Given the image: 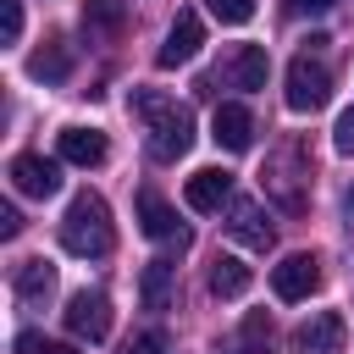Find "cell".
I'll return each mask as SVG.
<instances>
[{
    "instance_id": "obj_1",
    "label": "cell",
    "mask_w": 354,
    "mask_h": 354,
    "mask_svg": "<svg viewBox=\"0 0 354 354\" xmlns=\"http://www.w3.org/2000/svg\"><path fill=\"white\" fill-rule=\"evenodd\" d=\"M133 111L144 116V127H149V155H155L160 166H171V160L188 155V144H194V111H188V105H177V100L160 94V88H133Z\"/></svg>"
},
{
    "instance_id": "obj_2",
    "label": "cell",
    "mask_w": 354,
    "mask_h": 354,
    "mask_svg": "<svg viewBox=\"0 0 354 354\" xmlns=\"http://www.w3.org/2000/svg\"><path fill=\"white\" fill-rule=\"evenodd\" d=\"M111 243H116L111 205L83 188V194L66 205V216H61V249L77 254V260H100V254H111Z\"/></svg>"
},
{
    "instance_id": "obj_3",
    "label": "cell",
    "mask_w": 354,
    "mask_h": 354,
    "mask_svg": "<svg viewBox=\"0 0 354 354\" xmlns=\"http://www.w3.org/2000/svg\"><path fill=\"white\" fill-rule=\"evenodd\" d=\"M266 194H277V205L282 210H304V183H310V155H304V144L299 138H288L271 160H266Z\"/></svg>"
},
{
    "instance_id": "obj_4",
    "label": "cell",
    "mask_w": 354,
    "mask_h": 354,
    "mask_svg": "<svg viewBox=\"0 0 354 354\" xmlns=\"http://www.w3.org/2000/svg\"><path fill=\"white\" fill-rule=\"evenodd\" d=\"M326 100H332V72H326L310 50L293 55V61H288V105L304 116V111H321Z\"/></svg>"
},
{
    "instance_id": "obj_5",
    "label": "cell",
    "mask_w": 354,
    "mask_h": 354,
    "mask_svg": "<svg viewBox=\"0 0 354 354\" xmlns=\"http://www.w3.org/2000/svg\"><path fill=\"white\" fill-rule=\"evenodd\" d=\"M66 332L72 337H83V343H100L105 332H111V299L100 293V288H83V293H72L66 299Z\"/></svg>"
},
{
    "instance_id": "obj_6",
    "label": "cell",
    "mask_w": 354,
    "mask_h": 354,
    "mask_svg": "<svg viewBox=\"0 0 354 354\" xmlns=\"http://www.w3.org/2000/svg\"><path fill=\"white\" fill-rule=\"evenodd\" d=\"M199 44H205V22H199V11H177L171 17V28H166V44L155 50V66H188L194 55H199Z\"/></svg>"
},
{
    "instance_id": "obj_7",
    "label": "cell",
    "mask_w": 354,
    "mask_h": 354,
    "mask_svg": "<svg viewBox=\"0 0 354 354\" xmlns=\"http://www.w3.org/2000/svg\"><path fill=\"white\" fill-rule=\"evenodd\" d=\"M343 348H348V321L337 310H321L293 332V354H343Z\"/></svg>"
},
{
    "instance_id": "obj_8",
    "label": "cell",
    "mask_w": 354,
    "mask_h": 354,
    "mask_svg": "<svg viewBox=\"0 0 354 354\" xmlns=\"http://www.w3.org/2000/svg\"><path fill=\"white\" fill-rule=\"evenodd\" d=\"M227 232H232L243 249H271V243H277V227H271V216H266L260 199H232V205H227Z\"/></svg>"
},
{
    "instance_id": "obj_9",
    "label": "cell",
    "mask_w": 354,
    "mask_h": 354,
    "mask_svg": "<svg viewBox=\"0 0 354 354\" xmlns=\"http://www.w3.org/2000/svg\"><path fill=\"white\" fill-rule=\"evenodd\" d=\"M271 288H277V299H288V304L310 299V293L321 288V260H315V254H288L282 266H271Z\"/></svg>"
},
{
    "instance_id": "obj_10",
    "label": "cell",
    "mask_w": 354,
    "mask_h": 354,
    "mask_svg": "<svg viewBox=\"0 0 354 354\" xmlns=\"http://www.w3.org/2000/svg\"><path fill=\"white\" fill-rule=\"evenodd\" d=\"M11 188L33 194V199H50L61 188V160H50V155H17L11 160Z\"/></svg>"
},
{
    "instance_id": "obj_11",
    "label": "cell",
    "mask_w": 354,
    "mask_h": 354,
    "mask_svg": "<svg viewBox=\"0 0 354 354\" xmlns=\"http://www.w3.org/2000/svg\"><path fill=\"white\" fill-rule=\"evenodd\" d=\"M183 199H188V210H221V205H232V171H221V166H199V171L188 177Z\"/></svg>"
},
{
    "instance_id": "obj_12",
    "label": "cell",
    "mask_w": 354,
    "mask_h": 354,
    "mask_svg": "<svg viewBox=\"0 0 354 354\" xmlns=\"http://www.w3.org/2000/svg\"><path fill=\"white\" fill-rule=\"evenodd\" d=\"M138 227H144L149 238H160V243H177V249L188 243V232H183L177 210H171V205H166L155 188H144V194H138Z\"/></svg>"
},
{
    "instance_id": "obj_13",
    "label": "cell",
    "mask_w": 354,
    "mask_h": 354,
    "mask_svg": "<svg viewBox=\"0 0 354 354\" xmlns=\"http://www.w3.org/2000/svg\"><path fill=\"white\" fill-rule=\"evenodd\" d=\"M266 77H271L266 44H238L232 61H227V83H232V88H266Z\"/></svg>"
},
{
    "instance_id": "obj_14",
    "label": "cell",
    "mask_w": 354,
    "mask_h": 354,
    "mask_svg": "<svg viewBox=\"0 0 354 354\" xmlns=\"http://www.w3.org/2000/svg\"><path fill=\"white\" fill-rule=\"evenodd\" d=\"M11 288H17V299H22V304H33V310H39V304H50V299H55V266H50V260H22V266H17V277H11Z\"/></svg>"
},
{
    "instance_id": "obj_15",
    "label": "cell",
    "mask_w": 354,
    "mask_h": 354,
    "mask_svg": "<svg viewBox=\"0 0 354 354\" xmlns=\"http://www.w3.org/2000/svg\"><path fill=\"white\" fill-rule=\"evenodd\" d=\"M210 138H216L221 149H249V144H254V116H249L243 105H216Z\"/></svg>"
},
{
    "instance_id": "obj_16",
    "label": "cell",
    "mask_w": 354,
    "mask_h": 354,
    "mask_svg": "<svg viewBox=\"0 0 354 354\" xmlns=\"http://www.w3.org/2000/svg\"><path fill=\"white\" fill-rule=\"evenodd\" d=\"M55 149H61V160H72V166H100V160H105V133H100V127H61Z\"/></svg>"
},
{
    "instance_id": "obj_17",
    "label": "cell",
    "mask_w": 354,
    "mask_h": 354,
    "mask_svg": "<svg viewBox=\"0 0 354 354\" xmlns=\"http://www.w3.org/2000/svg\"><path fill=\"white\" fill-rule=\"evenodd\" d=\"M138 299H144V310H171V299H177V266L171 260H149L144 282H138Z\"/></svg>"
},
{
    "instance_id": "obj_18",
    "label": "cell",
    "mask_w": 354,
    "mask_h": 354,
    "mask_svg": "<svg viewBox=\"0 0 354 354\" xmlns=\"http://www.w3.org/2000/svg\"><path fill=\"white\" fill-rule=\"evenodd\" d=\"M243 288H249V266L232 260V254H216V260H210V293H216V299H238Z\"/></svg>"
},
{
    "instance_id": "obj_19",
    "label": "cell",
    "mask_w": 354,
    "mask_h": 354,
    "mask_svg": "<svg viewBox=\"0 0 354 354\" xmlns=\"http://www.w3.org/2000/svg\"><path fill=\"white\" fill-rule=\"evenodd\" d=\"M83 22H88V28L116 33V28L127 22V0H83Z\"/></svg>"
},
{
    "instance_id": "obj_20",
    "label": "cell",
    "mask_w": 354,
    "mask_h": 354,
    "mask_svg": "<svg viewBox=\"0 0 354 354\" xmlns=\"http://www.w3.org/2000/svg\"><path fill=\"white\" fill-rule=\"evenodd\" d=\"M28 77H39V83H61V77H66V50H61V44L39 50V55L28 61Z\"/></svg>"
},
{
    "instance_id": "obj_21",
    "label": "cell",
    "mask_w": 354,
    "mask_h": 354,
    "mask_svg": "<svg viewBox=\"0 0 354 354\" xmlns=\"http://www.w3.org/2000/svg\"><path fill=\"white\" fill-rule=\"evenodd\" d=\"M205 6H210V17L227 22V28H243V22L254 17V0H205Z\"/></svg>"
},
{
    "instance_id": "obj_22",
    "label": "cell",
    "mask_w": 354,
    "mask_h": 354,
    "mask_svg": "<svg viewBox=\"0 0 354 354\" xmlns=\"http://www.w3.org/2000/svg\"><path fill=\"white\" fill-rule=\"evenodd\" d=\"M0 39L6 44L22 39V0H0Z\"/></svg>"
},
{
    "instance_id": "obj_23",
    "label": "cell",
    "mask_w": 354,
    "mask_h": 354,
    "mask_svg": "<svg viewBox=\"0 0 354 354\" xmlns=\"http://www.w3.org/2000/svg\"><path fill=\"white\" fill-rule=\"evenodd\" d=\"M332 144H337L343 155H354V105L337 116V127H332Z\"/></svg>"
},
{
    "instance_id": "obj_24",
    "label": "cell",
    "mask_w": 354,
    "mask_h": 354,
    "mask_svg": "<svg viewBox=\"0 0 354 354\" xmlns=\"http://www.w3.org/2000/svg\"><path fill=\"white\" fill-rule=\"evenodd\" d=\"M260 337H271V321L254 310V315H243V343H260Z\"/></svg>"
},
{
    "instance_id": "obj_25",
    "label": "cell",
    "mask_w": 354,
    "mask_h": 354,
    "mask_svg": "<svg viewBox=\"0 0 354 354\" xmlns=\"http://www.w3.org/2000/svg\"><path fill=\"white\" fill-rule=\"evenodd\" d=\"M160 348H166V337H160V332H138V337L127 343V354H160Z\"/></svg>"
},
{
    "instance_id": "obj_26",
    "label": "cell",
    "mask_w": 354,
    "mask_h": 354,
    "mask_svg": "<svg viewBox=\"0 0 354 354\" xmlns=\"http://www.w3.org/2000/svg\"><path fill=\"white\" fill-rule=\"evenodd\" d=\"M22 232V216H17V205H0V238H17Z\"/></svg>"
},
{
    "instance_id": "obj_27",
    "label": "cell",
    "mask_w": 354,
    "mask_h": 354,
    "mask_svg": "<svg viewBox=\"0 0 354 354\" xmlns=\"http://www.w3.org/2000/svg\"><path fill=\"white\" fill-rule=\"evenodd\" d=\"M17 354H44V337L39 332H17Z\"/></svg>"
},
{
    "instance_id": "obj_28",
    "label": "cell",
    "mask_w": 354,
    "mask_h": 354,
    "mask_svg": "<svg viewBox=\"0 0 354 354\" xmlns=\"http://www.w3.org/2000/svg\"><path fill=\"white\" fill-rule=\"evenodd\" d=\"M44 354H77L72 343H44Z\"/></svg>"
},
{
    "instance_id": "obj_29",
    "label": "cell",
    "mask_w": 354,
    "mask_h": 354,
    "mask_svg": "<svg viewBox=\"0 0 354 354\" xmlns=\"http://www.w3.org/2000/svg\"><path fill=\"white\" fill-rule=\"evenodd\" d=\"M332 6H337V0H310V11H332Z\"/></svg>"
},
{
    "instance_id": "obj_30",
    "label": "cell",
    "mask_w": 354,
    "mask_h": 354,
    "mask_svg": "<svg viewBox=\"0 0 354 354\" xmlns=\"http://www.w3.org/2000/svg\"><path fill=\"white\" fill-rule=\"evenodd\" d=\"M238 354H266V348H260V343H243V348H238Z\"/></svg>"
},
{
    "instance_id": "obj_31",
    "label": "cell",
    "mask_w": 354,
    "mask_h": 354,
    "mask_svg": "<svg viewBox=\"0 0 354 354\" xmlns=\"http://www.w3.org/2000/svg\"><path fill=\"white\" fill-rule=\"evenodd\" d=\"M288 6H293V11H310V0H288Z\"/></svg>"
},
{
    "instance_id": "obj_32",
    "label": "cell",
    "mask_w": 354,
    "mask_h": 354,
    "mask_svg": "<svg viewBox=\"0 0 354 354\" xmlns=\"http://www.w3.org/2000/svg\"><path fill=\"white\" fill-rule=\"evenodd\" d=\"M348 199H354V194H348Z\"/></svg>"
}]
</instances>
